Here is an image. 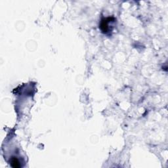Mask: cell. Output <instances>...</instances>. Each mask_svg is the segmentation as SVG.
I'll use <instances>...</instances> for the list:
<instances>
[{
  "instance_id": "6da1fadb",
  "label": "cell",
  "mask_w": 168,
  "mask_h": 168,
  "mask_svg": "<svg viewBox=\"0 0 168 168\" xmlns=\"http://www.w3.org/2000/svg\"><path fill=\"white\" fill-rule=\"evenodd\" d=\"M114 19L112 17H109V18H106V19H102L101 20V22H100V30H102V32L103 33H107L108 32V30H109V26H108V24L111 21V20H114Z\"/></svg>"
},
{
  "instance_id": "7a4b0ae2",
  "label": "cell",
  "mask_w": 168,
  "mask_h": 168,
  "mask_svg": "<svg viewBox=\"0 0 168 168\" xmlns=\"http://www.w3.org/2000/svg\"><path fill=\"white\" fill-rule=\"evenodd\" d=\"M11 165L12 167L19 168L21 167V165L20 164L19 160H18L17 157H12L11 159Z\"/></svg>"
}]
</instances>
